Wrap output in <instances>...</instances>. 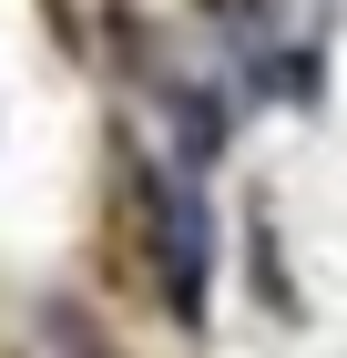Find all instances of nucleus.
I'll return each mask as SVG.
<instances>
[{
  "label": "nucleus",
  "instance_id": "f257e3e1",
  "mask_svg": "<svg viewBox=\"0 0 347 358\" xmlns=\"http://www.w3.org/2000/svg\"><path fill=\"white\" fill-rule=\"evenodd\" d=\"M143 236H154V266H163V297H174V317H205L214 225H205V194H194L184 174H143Z\"/></svg>",
  "mask_w": 347,
  "mask_h": 358
}]
</instances>
